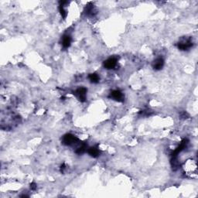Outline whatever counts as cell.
<instances>
[{"label":"cell","instance_id":"obj_1","mask_svg":"<svg viewBox=\"0 0 198 198\" xmlns=\"http://www.w3.org/2000/svg\"><path fill=\"white\" fill-rule=\"evenodd\" d=\"M193 45V43L192 41V39L190 37H184L182 38L179 43L177 44V47L181 50H188L191 48Z\"/></svg>","mask_w":198,"mask_h":198},{"label":"cell","instance_id":"obj_2","mask_svg":"<svg viewBox=\"0 0 198 198\" xmlns=\"http://www.w3.org/2000/svg\"><path fill=\"white\" fill-rule=\"evenodd\" d=\"M80 142L78 138L75 136V135H72V134H66L62 138V143L65 146H73L77 145L78 142Z\"/></svg>","mask_w":198,"mask_h":198},{"label":"cell","instance_id":"obj_3","mask_svg":"<svg viewBox=\"0 0 198 198\" xmlns=\"http://www.w3.org/2000/svg\"><path fill=\"white\" fill-rule=\"evenodd\" d=\"M184 170L187 175H191L195 174L196 175L197 173V167H196V163L193 160H188L187 163H185L184 166Z\"/></svg>","mask_w":198,"mask_h":198},{"label":"cell","instance_id":"obj_4","mask_svg":"<svg viewBox=\"0 0 198 198\" xmlns=\"http://www.w3.org/2000/svg\"><path fill=\"white\" fill-rule=\"evenodd\" d=\"M87 90L85 87H79L75 91H74V95L77 98L80 102H84L86 101V96H87Z\"/></svg>","mask_w":198,"mask_h":198},{"label":"cell","instance_id":"obj_5","mask_svg":"<svg viewBox=\"0 0 198 198\" xmlns=\"http://www.w3.org/2000/svg\"><path fill=\"white\" fill-rule=\"evenodd\" d=\"M188 142H189V141L187 138H184V139L181 141V144L179 145V146L177 147V148L176 149L174 150L172 153H171V156H177V155L179 154L180 153H181V152H182L183 150H184V149L187 146V145H188Z\"/></svg>","mask_w":198,"mask_h":198},{"label":"cell","instance_id":"obj_6","mask_svg":"<svg viewBox=\"0 0 198 198\" xmlns=\"http://www.w3.org/2000/svg\"><path fill=\"white\" fill-rule=\"evenodd\" d=\"M109 98L118 102H122L124 101V96H123L122 93L119 90L112 91L110 93Z\"/></svg>","mask_w":198,"mask_h":198},{"label":"cell","instance_id":"obj_7","mask_svg":"<svg viewBox=\"0 0 198 198\" xmlns=\"http://www.w3.org/2000/svg\"><path fill=\"white\" fill-rule=\"evenodd\" d=\"M116 64H117V58L115 57H110L108 60L104 61V67L108 70L113 69Z\"/></svg>","mask_w":198,"mask_h":198},{"label":"cell","instance_id":"obj_8","mask_svg":"<svg viewBox=\"0 0 198 198\" xmlns=\"http://www.w3.org/2000/svg\"><path fill=\"white\" fill-rule=\"evenodd\" d=\"M163 65H164V60L162 57H158L153 61V68L154 70L160 71L163 68Z\"/></svg>","mask_w":198,"mask_h":198},{"label":"cell","instance_id":"obj_9","mask_svg":"<svg viewBox=\"0 0 198 198\" xmlns=\"http://www.w3.org/2000/svg\"><path fill=\"white\" fill-rule=\"evenodd\" d=\"M84 13L87 15V16H94L95 14H96V11L95 10V7H94V5L91 3V2H89L87 6H86L85 9H84Z\"/></svg>","mask_w":198,"mask_h":198},{"label":"cell","instance_id":"obj_10","mask_svg":"<svg viewBox=\"0 0 198 198\" xmlns=\"http://www.w3.org/2000/svg\"><path fill=\"white\" fill-rule=\"evenodd\" d=\"M87 153H88V154L93 158L98 157L101 154V151L99 150V149H98V146L90 147V148L87 149Z\"/></svg>","mask_w":198,"mask_h":198},{"label":"cell","instance_id":"obj_11","mask_svg":"<svg viewBox=\"0 0 198 198\" xmlns=\"http://www.w3.org/2000/svg\"><path fill=\"white\" fill-rule=\"evenodd\" d=\"M71 37L69 35H64L62 37L61 44L63 48L67 49L71 46Z\"/></svg>","mask_w":198,"mask_h":198},{"label":"cell","instance_id":"obj_12","mask_svg":"<svg viewBox=\"0 0 198 198\" xmlns=\"http://www.w3.org/2000/svg\"><path fill=\"white\" fill-rule=\"evenodd\" d=\"M170 163H171V166H172L173 170L174 171L177 170V169H179L180 165H181L180 164L179 161H178V160H177V156H172Z\"/></svg>","mask_w":198,"mask_h":198},{"label":"cell","instance_id":"obj_13","mask_svg":"<svg viewBox=\"0 0 198 198\" xmlns=\"http://www.w3.org/2000/svg\"><path fill=\"white\" fill-rule=\"evenodd\" d=\"M88 78L91 82L93 83V84H97V83H98L99 81H100V77H99L98 74H96V73H93V74H89Z\"/></svg>","mask_w":198,"mask_h":198},{"label":"cell","instance_id":"obj_14","mask_svg":"<svg viewBox=\"0 0 198 198\" xmlns=\"http://www.w3.org/2000/svg\"><path fill=\"white\" fill-rule=\"evenodd\" d=\"M86 151H87V145H86V143H82L76 149L75 153L78 155H81L85 153Z\"/></svg>","mask_w":198,"mask_h":198},{"label":"cell","instance_id":"obj_15","mask_svg":"<svg viewBox=\"0 0 198 198\" xmlns=\"http://www.w3.org/2000/svg\"><path fill=\"white\" fill-rule=\"evenodd\" d=\"M64 6H62V5H60V7H59V10H60V15H61L62 18H63L64 19H66L67 16H68V12H67V10L64 9Z\"/></svg>","mask_w":198,"mask_h":198},{"label":"cell","instance_id":"obj_16","mask_svg":"<svg viewBox=\"0 0 198 198\" xmlns=\"http://www.w3.org/2000/svg\"><path fill=\"white\" fill-rule=\"evenodd\" d=\"M30 189L33 190H35L36 189H37V184H36L35 183H32V184H30Z\"/></svg>","mask_w":198,"mask_h":198},{"label":"cell","instance_id":"obj_17","mask_svg":"<svg viewBox=\"0 0 198 198\" xmlns=\"http://www.w3.org/2000/svg\"><path fill=\"white\" fill-rule=\"evenodd\" d=\"M181 117H182L183 118H187V117H188V115H187L186 112H184L182 115H181Z\"/></svg>","mask_w":198,"mask_h":198}]
</instances>
